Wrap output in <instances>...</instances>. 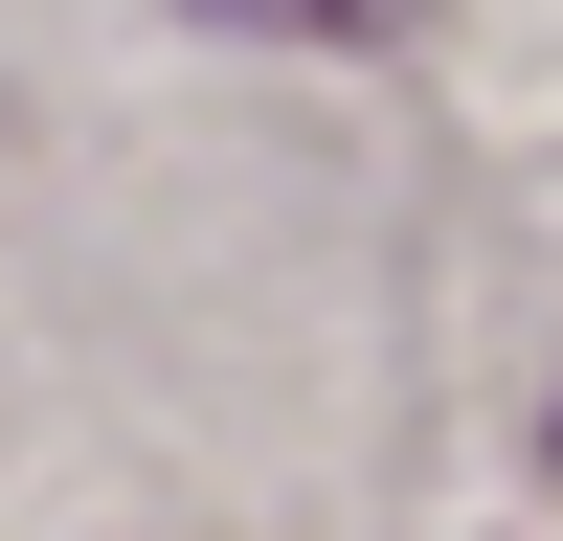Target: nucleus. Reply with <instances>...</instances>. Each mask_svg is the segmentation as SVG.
Wrapping results in <instances>:
<instances>
[{"instance_id": "nucleus-1", "label": "nucleus", "mask_w": 563, "mask_h": 541, "mask_svg": "<svg viewBox=\"0 0 563 541\" xmlns=\"http://www.w3.org/2000/svg\"><path fill=\"white\" fill-rule=\"evenodd\" d=\"M203 23H384V0H203Z\"/></svg>"}]
</instances>
